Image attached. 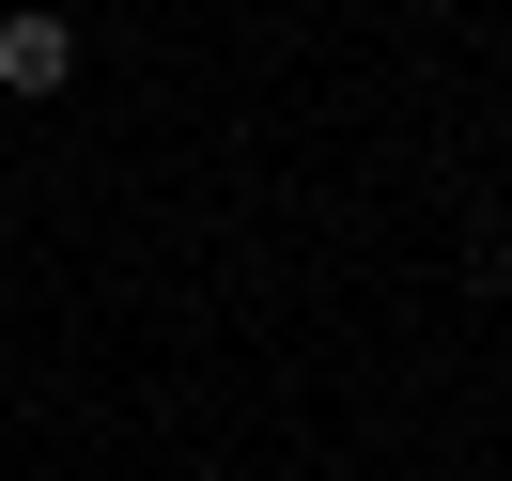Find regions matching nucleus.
Wrapping results in <instances>:
<instances>
[{
    "instance_id": "nucleus-1",
    "label": "nucleus",
    "mask_w": 512,
    "mask_h": 481,
    "mask_svg": "<svg viewBox=\"0 0 512 481\" xmlns=\"http://www.w3.org/2000/svg\"><path fill=\"white\" fill-rule=\"evenodd\" d=\"M63 78H78V16H63V0H16V16H0V94L47 109Z\"/></svg>"
}]
</instances>
